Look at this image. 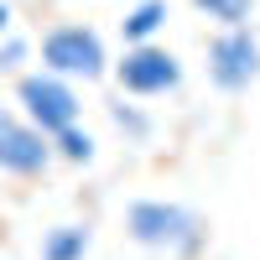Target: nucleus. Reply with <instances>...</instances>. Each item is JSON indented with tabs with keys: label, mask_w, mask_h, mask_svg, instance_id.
<instances>
[{
	"label": "nucleus",
	"mask_w": 260,
	"mask_h": 260,
	"mask_svg": "<svg viewBox=\"0 0 260 260\" xmlns=\"http://www.w3.org/2000/svg\"><path fill=\"white\" fill-rule=\"evenodd\" d=\"M125 234L146 250H167V255H192L203 245V219L182 203L167 198H136L125 208Z\"/></svg>",
	"instance_id": "nucleus-1"
},
{
	"label": "nucleus",
	"mask_w": 260,
	"mask_h": 260,
	"mask_svg": "<svg viewBox=\"0 0 260 260\" xmlns=\"http://www.w3.org/2000/svg\"><path fill=\"white\" fill-rule=\"evenodd\" d=\"M104 37L94 26H83V21H57V26L42 31V73H52V78H83V83H94L104 78Z\"/></svg>",
	"instance_id": "nucleus-2"
},
{
	"label": "nucleus",
	"mask_w": 260,
	"mask_h": 260,
	"mask_svg": "<svg viewBox=\"0 0 260 260\" xmlns=\"http://www.w3.org/2000/svg\"><path fill=\"white\" fill-rule=\"evenodd\" d=\"M16 104L21 115H26V125H37L42 136H62L68 125H78V94L68 78H52V73H21L16 78Z\"/></svg>",
	"instance_id": "nucleus-3"
},
{
	"label": "nucleus",
	"mask_w": 260,
	"mask_h": 260,
	"mask_svg": "<svg viewBox=\"0 0 260 260\" xmlns=\"http://www.w3.org/2000/svg\"><path fill=\"white\" fill-rule=\"evenodd\" d=\"M260 78V37L250 26H234V31H219L208 42V83L224 94H240Z\"/></svg>",
	"instance_id": "nucleus-4"
},
{
	"label": "nucleus",
	"mask_w": 260,
	"mask_h": 260,
	"mask_svg": "<svg viewBox=\"0 0 260 260\" xmlns=\"http://www.w3.org/2000/svg\"><path fill=\"white\" fill-rule=\"evenodd\" d=\"M47 167H52V141L37 125H26V115L0 104V172H11V177H42Z\"/></svg>",
	"instance_id": "nucleus-5"
},
{
	"label": "nucleus",
	"mask_w": 260,
	"mask_h": 260,
	"mask_svg": "<svg viewBox=\"0 0 260 260\" xmlns=\"http://www.w3.org/2000/svg\"><path fill=\"white\" fill-rule=\"evenodd\" d=\"M115 78H120L125 94L151 99V94H167V89L182 83V62H177V52L146 42V47H125V57L115 62Z\"/></svg>",
	"instance_id": "nucleus-6"
},
{
	"label": "nucleus",
	"mask_w": 260,
	"mask_h": 260,
	"mask_svg": "<svg viewBox=\"0 0 260 260\" xmlns=\"http://www.w3.org/2000/svg\"><path fill=\"white\" fill-rule=\"evenodd\" d=\"M161 26H167V0H136L120 21V37H125V47H146Z\"/></svg>",
	"instance_id": "nucleus-7"
},
{
	"label": "nucleus",
	"mask_w": 260,
	"mask_h": 260,
	"mask_svg": "<svg viewBox=\"0 0 260 260\" xmlns=\"http://www.w3.org/2000/svg\"><path fill=\"white\" fill-rule=\"evenodd\" d=\"M89 224H57L47 229V240H42V260H83L89 255Z\"/></svg>",
	"instance_id": "nucleus-8"
},
{
	"label": "nucleus",
	"mask_w": 260,
	"mask_h": 260,
	"mask_svg": "<svg viewBox=\"0 0 260 260\" xmlns=\"http://www.w3.org/2000/svg\"><path fill=\"white\" fill-rule=\"evenodd\" d=\"M52 156L73 161V167H89V161H94V136H89L83 125H68L62 136H52Z\"/></svg>",
	"instance_id": "nucleus-9"
},
{
	"label": "nucleus",
	"mask_w": 260,
	"mask_h": 260,
	"mask_svg": "<svg viewBox=\"0 0 260 260\" xmlns=\"http://www.w3.org/2000/svg\"><path fill=\"white\" fill-rule=\"evenodd\" d=\"M208 21H219L224 31H234V26H245L250 21V11H255V0H192Z\"/></svg>",
	"instance_id": "nucleus-10"
},
{
	"label": "nucleus",
	"mask_w": 260,
	"mask_h": 260,
	"mask_svg": "<svg viewBox=\"0 0 260 260\" xmlns=\"http://www.w3.org/2000/svg\"><path fill=\"white\" fill-rule=\"evenodd\" d=\"M110 120L125 130V136H136V141H146V136H151V120L136 110V104H125V99H115V104H110Z\"/></svg>",
	"instance_id": "nucleus-11"
},
{
	"label": "nucleus",
	"mask_w": 260,
	"mask_h": 260,
	"mask_svg": "<svg viewBox=\"0 0 260 260\" xmlns=\"http://www.w3.org/2000/svg\"><path fill=\"white\" fill-rule=\"evenodd\" d=\"M26 52H31V42L26 37H0V73H21V62H26Z\"/></svg>",
	"instance_id": "nucleus-12"
},
{
	"label": "nucleus",
	"mask_w": 260,
	"mask_h": 260,
	"mask_svg": "<svg viewBox=\"0 0 260 260\" xmlns=\"http://www.w3.org/2000/svg\"><path fill=\"white\" fill-rule=\"evenodd\" d=\"M0 37H11V6L0 0Z\"/></svg>",
	"instance_id": "nucleus-13"
},
{
	"label": "nucleus",
	"mask_w": 260,
	"mask_h": 260,
	"mask_svg": "<svg viewBox=\"0 0 260 260\" xmlns=\"http://www.w3.org/2000/svg\"><path fill=\"white\" fill-rule=\"evenodd\" d=\"M0 260H6V255H0Z\"/></svg>",
	"instance_id": "nucleus-14"
}]
</instances>
